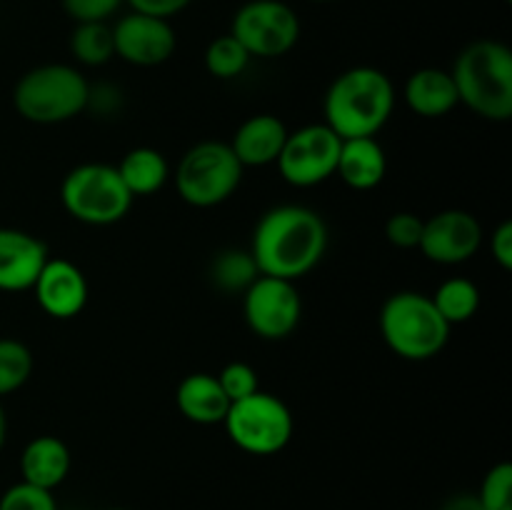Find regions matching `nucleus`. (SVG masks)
Wrapping results in <instances>:
<instances>
[{
	"instance_id": "cd10ccee",
	"label": "nucleus",
	"mask_w": 512,
	"mask_h": 510,
	"mask_svg": "<svg viewBox=\"0 0 512 510\" xmlns=\"http://www.w3.org/2000/svg\"><path fill=\"white\" fill-rule=\"evenodd\" d=\"M215 378H218L220 388H223V393L228 395L230 403L248 398V395H253L255 390H260L258 373H255L253 365L243 363V360H233V363H228L218 375H215Z\"/></svg>"
},
{
	"instance_id": "b1692460",
	"label": "nucleus",
	"mask_w": 512,
	"mask_h": 510,
	"mask_svg": "<svg viewBox=\"0 0 512 510\" xmlns=\"http://www.w3.org/2000/svg\"><path fill=\"white\" fill-rule=\"evenodd\" d=\"M258 275V265L250 250H223L210 263V280L223 293H245Z\"/></svg>"
},
{
	"instance_id": "6ab92c4d",
	"label": "nucleus",
	"mask_w": 512,
	"mask_h": 510,
	"mask_svg": "<svg viewBox=\"0 0 512 510\" xmlns=\"http://www.w3.org/2000/svg\"><path fill=\"white\" fill-rule=\"evenodd\" d=\"M403 98L420 118H443L460 105L453 75L443 68H420L405 80Z\"/></svg>"
},
{
	"instance_id": "f704fd0d",
	"label": "nucleus",
	"mask_w": 512,
	"mask_h": 510,
	"mask_svg": "<svg viewBox=\"0 0 512 510\" xmlns=\"http://www.w3.org/2000/svg\"><path fill=\"white\" fill-rule=\"evenodd\" d=\"M5 438H8V418H5V410L0 405V450H3Z\"/></svg>"
},
{
	"instance_id": "c9c22d12",
	"label": "nucleus",
	"mask_w": 512,
	"mask_h": 510,
	"mask_svg": "<svg viewBox=\"0 0 512 510\" xmlns=\"http://www.w3.org/2000/svg\"><path fill=\"white\" fill-rule=\"evenodd\" d=\"M313 3H330V0H313Z\"/></svg>"
},
{
	"instance_id": "2f4dec72",
	"label": "nucleus",
	"mask_w": 512,
	"mask_h": 510,
	"mask_svg": "<svg viewBox=\"0 0 512 510\" xmlns=\"http://www.w3.org/2000/svg\"><path fill=\"white\" fill-rule=\"evenodd\" d=\"M135 13L153 15V18L170 20L178 13L188 10L193 5V0H125Z\"/></svg>"
},
{
	"instance_id": "9d476101",
	"label": "nucleus",
	"mask_w": 512,
	"mask_h": 510,
	"mask_svg": "<svg viewBox=\"0 0 512 510\" xmlns=\"http://www.w3.org/2000/svg\"><path fill=\"white\" fill-rule=\"evenodd\" d=\"M340 145L343 138L325 123L303 125L285 138L283 150L275 160L278 173L293 188H313L325 183L338 168Z\"/></svg>"
},
{
	"instance_id": "dca6fc26",
	"label": "nucleus",
	"mask_w": 512,
	"mask_h": 510,
	"mask_svg": "<svg viewBox=\"0 0 512 510\" xmlns=\"http://www.w3.org/2000/svg\"><path fill=\"white\" fill-rule=\"evenodd\" d=\"M288 133V125L278 115H250L235 130L233 140H230V148H233L235 158L240 160L243 168H265V165H273L278 160Z\"/></svg>"
},
{
	"instance_id": "f3484780",
	"label": "nucleus",
	"mask_w": 512,
	"mask_h": 510,
	"mask_svg": "<svg viewBox=\"0 0 512 510\" xmlns=\"http://www.w3.org/2000/svg\"><path fill=\"white\" fill-rule=\"evenodd\" d=\"M73 468V455L65 440L55 435H38L30 440L20 453V475L23 483L35 485L53 493L60 483L70 475Z\"/></svg>"
},
{
	"instance_id": "f8f14e48",
	"label": "nucleus",
	"mask_w": 512,
	"mask_h": 510,
	"mask_svg": "<svg viewBox=\"0 0 512 510\" xmlns=\"http://www.w3.org/2000/svg\"><path fill=\"white\" fill-rule=\"evenodd\" d=\"M483 245V225L473 213L460 208L440 210L425 220L418 250L440 265H460L475 258Z\"/></svg>"
},
{
	"instance_id": "412c9836",
	"label": "nucleus",
	"mask_w": 512,
	"mask_h": 510,
	"mask_svg": "<svg viewBox=\"0 0 512 510\" xmlns=\"http://www.w3.org/2000/svg\"><path fill=\"white\" fill-rule=\"evenodd\" d=\"M118 173L123 178L125 188L130 190L133 198L138 195H155L163 190V185L170 178V165L160 150L140 145V148L128 150L118 165Z\"/></svg>"
},
{
	"instance_id": "c756f323",
	"label": "nucleus",
	"mask_w": 512,
	"mask_h": 510,
	"mask_svg": "<svg viewBox=\"0 0 512 510\" xmlns=\"http://www.w3.org/2000/svg\"><path fill=\"white\" fill-rule=\"evenodd\" d=\"M425 220L415 213H393L385 220V238L400 250H413L423 238Z\"/></svg>"
},
{
	"instance_id": "423d86ee",
	"label": "nucleus",
	"mask_w": 512,
	"mask_h": 510,
	"mask_svg": "<svg viewBox=\"0 0 512 510\" xmlns=\"http://www.w3.org/2000/svg\"><path fill=\"white\" fill-rule=\"evenodd\" d=\"M133 200L118 168L108 163L75 165L60 183V203L65 213L85 225L118 223L130 213Z\"/></svg>"
},
{
	"instance_id": "f257e3e1",
	"label": "nucleus",
	"mask_w": 512,
	"mask_h": 510,
	"mask_svg": "<svg viewBox=\"0 0 512 510\" xmlns=\"http://www.w3.org/2000/svg\"><path fill=\"white\" fill-rule=\"evenodd\" d=\"M328 243L323 215L305 205H275L255 225L250 255L260 275L295 283L323 260Z\"/></svg>"
},
{
	"instance_id": "6e6552de",
	"label": "nucleus",
	"mask_w": 512,
	"mask_h": 510,
	"mask_svg": "<svg viewBox=\"0 0 512 510\" xmlns=\"http://www.w3.org/2000/svg\"><path fill=\"white\" fill-rule=\"evenodd\" d=\"M228 438L243 453L275 455L288 448L295 433L293 410L278 395L255 390L253 395L230 403L223 420Z\"/></svg>"
},
{
	"instance_id": "f03ea898",
	"label": "nucleus",
	"mask_w": 512,
	"mask_h": 510,
	"mask_svg": "<svg viewBox=\"0 0 512 510\" xmlns=\"http://www.w3.org/2000/svg\"><path fill=\"white\" fill-rule=\"evenodd\" d=\"M395 110V85L373 65H355L330 83L323 123L343 140L375 138Z\"/></svg>"
},
{
	"instance_id": "7c9ffc66",
	"label": "nucleus",
	"mask_w": 512,
	"mask_h": 510,
	"mask_svg": "<svg viewBox=\"0 0 512 510\" xmlns=\"http://www.w3.org/2000/svg\"><path fill=\"white\" fill-rule=\"evenodd\" d=\"M125 0H63V10L75 23H108Z\"/></svg>"
},
{
	"instance_id": "5701e85b",
	"label": "nucleus",
	"mask_w": 512,
	"mask_h": 510,
	"mask_svg": "<svg viewBox=\"0 0 512 510\" xmlns=\"http://www.w3.org/2000/svg\"><path fill=\"white\" fill-rule=\"evenodd\" d=\"M70 53L88 68H100V65L110 63L115 58L113 25L78 23L70 33Z\"/></svg>"
},
{
	"instance_id": "a878e982",
	"label": "nucleus",
	"mask_w": 512,
	"mask_h": 510,
	"mask_svg": "<svg viewBox=\"0 0 512 510\" xmlns=\"http://www.w3.org/2000/svg\"><path fill=\"white\" fill-rule=\"evenodd\" d=\"M33 368L35 360L28 345L15 338H0V398L23 388Z\"/></svg>"
},
{
	"instance_id": "bb28decb",
	"label": "nucleus",
	"mask_w": 512,
	"mask_h": 510,
	"mask_svg": "<svg viewBox=\"0 0 512 510\" xmlns=\"http://www.w3.org/2000/svg\"><path fill=\"white\" fill-rule=\"evenodd\" d=\"M478 503L483 510H512V465L508 460L493 465L485 473Z\"/></svg>"
},
{
	"instance_id": "393cba45",
	"label": "nucleus",
	"mask_w": 512,
	"mask_h": 510,
	"mask_svg": "<svg viewBox=\"0 0 512 510\" xmlns=\"http://www.w3.org/2000/svg\"><path fill=\"white\" fill-rule=\"evenodd\" d=\"M250 53L233 38V35H220V38L210 40L205 48L203 63L213 78L218 80H233L243 75L250 65Z\"/></svg>"
},
{
	"instance_id": "a211bd4d",
	"label": "nucleus",
	"mask_w": 512,
	"mask_h": 510,
	"mask_svg": "<svg viewBox=\"0 0 512 510\" xmlns=\"http://www.w3.org/2000/svg\"><path fill=\"white\" fill-rule=\"evenodd\" d=\"M175 405L180 415L195 425H223L230 400L210 373H190L175 390Z\"/></svg>"
},
{
	"instance_id": "e433bc0d",
	"label": "nucleus",
	"mask_w": 512,
	"mask_h": 510,
	"mask_svg": "<svg viewBox=\"0 0 512 510\" xmlns=\"http://www.w3.org/2000/svg\"><path fill=\"white\" fill-rule=\"evenodd\" d=\"M108 510H128V508H108Z\"/></svg>"
},
{
	"instance_id": "4be33fe9",
	"label": "nucleus",
	"mask_w": 512,
	"mask_h": 510,
	"mask_svg": "<svg viewBox=\"0 0 512 510\" xmlns=\"http://www.w3.org/2000/svg\"><path fill=\"white\" fill-rule=\"evenodd\" d=\"M430 300L443 315L445 323L453 328V325H463L475 318L480 308V288L468 278H448L438 285Z\"/></svg>"
},
{
	"instance_id": "c85d7f7f",
	"label": "nucleus",
	"mask_w": 512,
	"mask_h": 510,
	"mask_svg": "<svg viewBox=\"0 0 512 510\" xmlns=\"http://www.w3.org/2000/svg\"><path fill=\"white\" fill-rule=\"evenodd\" d=\"M0 510H58L53 493L30 483H15L0 498Z\"/></svg>"
},
{
	"instance_id": "7ed1b4c3",
	"label": "nucleus",
	"mask_w": 512,
	"mask_h": 510,
	"mask_svg": "<svg viewBox=\"0 0 512 510\" xmlns=\"http://www.w3.org/2000/svg\"><path fill=\"white\" fill-rule=\"evenodd\" d=\"M453 83L458 100L493 123L512 118V50L500 40H475L455 58Z\"/></svg>"
},
{
	"instance_id": "39448f33",
	"label": "nucleus",
	"mask_w": 512,
	"mask_h": 510,
	"mask_svg": "<svg viewBox=\"0 0 512 510\" xmlns=\"http://www.w3.org/2000/svg\"><path fill=\"white\" fill-rule=\"evenodd\" d=\"M88 100V78L65 63H48L28 70L13 90L18 115L35 125H58L73 120L88 108Z\"/></svg>"
},
{
	"instance_id": "0eeeda50",
	"label": "nucleus",
	"mask_w": 512,
	"mask_h": 510,
	"mask_svg": "<svg viewBox=\"0 0 512 510\" xmlns=\"http://www.w3.org/2000/svg\"><path fill=\"white\" fill-rule=\"evenodd\" d=\"M243 170L230 143L203 140L180 158L175 168V190L193 208H215L233 198Z\"/></svg>"
},
{
	"instance_id": "1a4fd4ad",
	"label": "nucleus",
	"mask_w": 512,
	"mask_h": 510,
	"mask_svg": "<svg viewBox=\"0 0 512 510\" xmlns=\"http://www.w3.org/2000/svg\"><path fill=\"white\" fill-rule=\"evenodd\" d=\"M230 35L250 58H280L300 40V18L285 0H248L230 23Z\"/></svg>"
},
{
	"instance_id": "72a5a7b5",
	"label": "nucleus",
	"mask_w": 512,
	"mask_h": 510,
	"mask_svg": "<svg viewBox=\"0 0 512 510\" xmlns=\"http://www.w3.org/2000/svg\"><path fill=\"white\" fill-rule=\"evenodd\" d=\"M440 510H483V508H480L478 503V495L463 493V495H453V498H450Z\"/></svg>"
},
{
	"instance_id": "2eb2a0df",
	"label": "nucleus",
	"mask_w": 512,
	"mask_h": 510,
	"mask_svg": "<svg viewBox=\"0 0 512 510\" xmlns=\"http://www.w3.org/2000/svg\"><path fill=\"white\" fill-rule=\"evenodd\" d=\"M48 258V245L38 235L18 228H0V290H30Z\"/></svg>"
},
{
	"instance_id": "aec40b11",
	"label": "nucleus",
	"mask_w": 512,
	"mask_h": 510,
	"mask_svg": "<svg viewBox=\"0 0 512 510\" xmlns=\"http://www.w3.org/2000/svg\"><path fill=\"white\" fill-rule=\"evenodd\" d=\"M388 173V155L375 138H350L340 145V158L335 175H340L348 188L373 190L383 183Z\"/></svg>"
},
{
	"instance_id": "ddd939ff",
	"label": "nucleus",
	"mask_w": 512,
	"mask_h": 510,
	"mask_svg": "<svg viewBox=\"0 0 512 510\" xmlns=\"http://www.w3.org/2000/svg\"><path fill=\"white\" fill-rule=\"evenodd\" d=\"M113 45L115 55L125 63L138 65V68H155L173 58L178 48V35L170 20L130 10L113 25Z\"/></svg>"
},
{
	"instance_id": "9b49d317",
	"label": "nucleus",
	"mask_w": 512,
	"mask_h": 510,
	"mask_svg": "<svg viewBox=\"0 0 512 510\" xmlns=\"http://www.w3.org/2000/svg\"><path fill=\"white\" fill-rule=\"evenodd\" d=\"M243 315L258 338L285 340L298 328L303 300L293 280L258 275L243 293Z\"/></svg>"
},
{
	"instance_id": "473e14b6",
	"label": "nucleus",
	"mask_w": 512,
	"mask_h": 510,
	"mask_svg": "<svg viewBox=\"0 0 512 510\" xmlns=\"http://www.w3.org/2000/svg\"><path fill=\"white\" fill-rule=\"evenodd\" d=\"M490 253H493V260L505 270V273L512 270V223L510 220H503V223L493 230V238H490Z\"/></svg>"
},
{
	"instance_id": "20e7f679",
	"label": "nucleus",
	"mask_w": 512,
	"mask_h": 510,
	"mask_svg": "<svg viewBox=\"0 0 512 510\" xmlns=\"http://www.w3.org/2000/svg\"><path fill=\"white\" fill-rule=\"evenodd\" d=\"M380 335L398 358L423 363L443 353L450 340V325L438 313L430 295L400 290L380 308Z\"/></svg>"
},
{
	"instance_id": "4468645a",
	"label": "nucleus",
	"mask_w": 512,
	"mask_h": 510,
	"mask_svg": "<svg viewBox=\"0 0 512 510\" xmlns=\"http://www.w3.org/2000/svg\"><path fill=\"white\" fill-rule=\"evenodd\" d=\"M30 290L35 293L40 310L55 320H70L80 315L90 298L85 273L65 258H48Z\"/></svg>"
}]
</instances>
